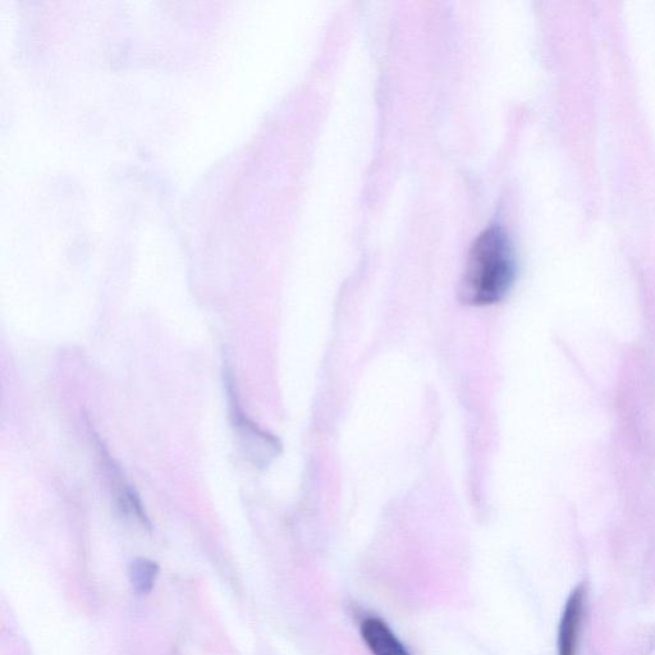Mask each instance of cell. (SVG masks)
Segmentation results:
<instances>
[{
  "label": "cell",
  "instance_id": "cell-4",
  "mask_svg": "<svg viewBox=\"0 0 655 655\" xmlns=\"http://www.w3.org/2000/svg\"><path fill=\"white\" fill-rule=\"evenodd\" d=\"M360 634L373 655H411L391 627L378 617H366Z\"/></svg>",
  "mask_w": 655,
  "mask_h": 655
},
{
  "label": "cell",
  "instance_id": "cell-3",
  "mask_svg": "<svg viewBox=\"0 0 655 655\" xmlns=\"http://www.w3.org/2000/svg\"><path fill=\"white\" fill-rule=\"evenodd\" d=\"M237 434L245 456L256 466L267 465L278 453V443L269 434L261 432L255 424L245 418L237 420Z\"/></svg>",
  "mask_w": 655,
  "mask_h": 655
},
{
  "label": "cell",
  "instance_id": "cell-2",
  "mask_svg": "<svg viewBox=\"0 0 655 655\" xmlns=\"http://www.w3.org/2000/svg\"><path fill=\"white\" fill-rule=\"evenodd\" d=\"M585 607V586L579 585L567 599L562 612L560 629H558V655H577Z\"/></svg>",
  "mask_w": 655,
  "mask_h": 655
},
{
  "label": "cell",
  "instance_id": "cell-5",
  "mask_svg": "<svg viewBox=\"0 0 655 655\" xmlns=\"http://www.w3.org/2000/svg\"><path fill=\"white\" fill-rule=\"evenodd\" d=\"M159 575L158 563L139 558L131 563L130 580L137 594L146 595L153 590Z\"/></svg>",
  "mask_w": 655,
  "mask_h": 655
},
{
  "label": "cell",
  "instance_id": "cell-1",
  "mask_svg": "<svg viewBox=\"0 0 655 655\" xmlns=\"http://www.w3.org/2000/svg\"><path fill=\"white\" fill-rule=\"evenodd\" d=\"M516 276L510 238L501 227H490L475 241L460 283V299L467 305L496 304L511 290Z\"/></svg>",
  "mask_w": 655,
  "mask_h": 655
}]
</instances>
